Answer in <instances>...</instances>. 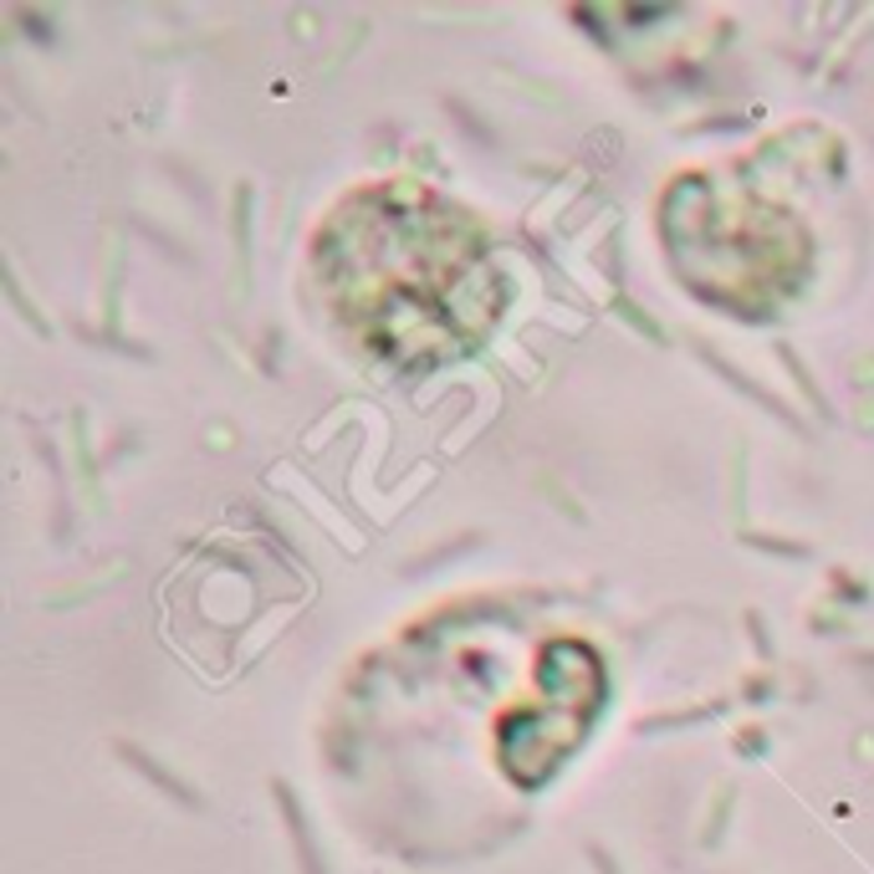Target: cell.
Masks as SVG:
<instances>
[{
  "label": "cell",
  "instance_id": "6da1fadb",
  "mask_svg": "<svg viewBox=\"0 0 874 874\" xmlns=\"http://www.w3.org/2000/svg\"><path fill=\"white\" fill-rule=\"evenodd\" d=\"M312 286L333 328L389 369L476 354L506 307L491 236L424 185H369L312 236Z\"/></svg>",
  "mask_w": 874,
  "mask_h": 874
}]
</instances>
